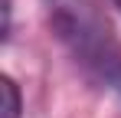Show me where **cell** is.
<instances>
[{"instance_id": "1", "label": "cell", "mask_w": 121, "mask_h": 118, "mask_svg": "<svg viewBox=\"0 0 121 118\" xmlns=\"http://www.w3.org/2000/svg\"><path fill=\"white\" fill-rule=\"evenodd\" d=\"M49 20L72 56L108 89L121 92V46L98 13L85 0H49Z\"/></svg>"}, {"instance_id": "2", "label": "cell", "mask_w": 121, "mask_h": 118, "mask_svg": "<svg viewBox=\"0 0 121 118\" xmlns=\"http://www.w3.org/2000/svg\"><path fill=\"white\" fill-rule=\"evenodd\" d=\"M0 92H3V118H20V92L10 79L0 82Z\"/></svg>"}, {"instance_id": "3", "label": "cell", "mask_w": 121, "mask_h": 118, "mask_svg": "<svg viewBox=\"0 0 121 118\" xmlns=\"http://www.w3.org/2000/svg\"><path fill=\"white\" fill-rule=\"evenodd\" d=\"M115 3H118V7H121V0H115Z\"/></svg>"}]
</instances>
